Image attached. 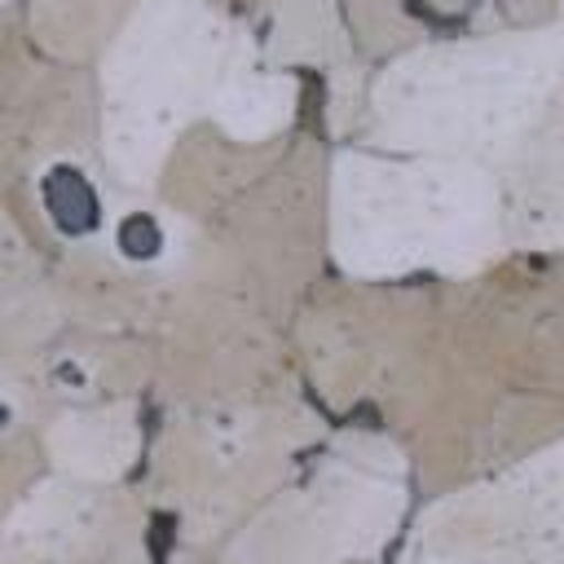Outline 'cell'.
<instances>
[{"instance_id":"1","label":"cell","mask_w":564,"mask_h":564,"mask_svg":"<svg viewBox=\"0 0 564 564\" xmlns=\"http://www.w3.org/2000/svg\"><path fill=\"white\" fill-rule=\"evenodd\" d=\"M44 207L53 216V225L70 238L79 234H93L97 220H101V203H97V189L84 181V172L75 167H53L44 176Z\"/></svg>"},{"instance_id":"2","label":"cell","mask_w":564,"mask_h":564,"mask_svg":"<svg viewBox=\"0 0 564 564\" xmlns=\"http://www.w3.org/2000/svg\"><path fill=\"white\" fill-rule=\"evenodd\" d=\"M115 242H119V251H123L128 260H154V256L163 251V229H159V220H154V216L132 212V216H123V220H119Z\"/></svg>"},{"instance_id":"3","label":"cell","mask_w":564,"mask_h":564,"mask_svg":"<svg viewBox=\"0 0 564 564\" xmlns=\"http://www.w3.org/2000/svg\"><path fill=\"white\" fill-rule=\"evenodd\" d=\"M0 423H4V405H0Z\"/></svg>"}]
</instances>
